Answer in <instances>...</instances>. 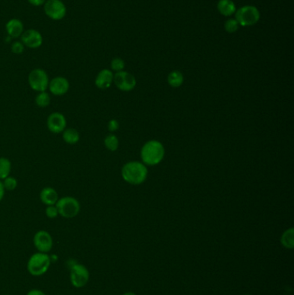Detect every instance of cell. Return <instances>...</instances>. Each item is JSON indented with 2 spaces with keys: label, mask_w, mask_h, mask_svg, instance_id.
<instances>
[{
  "label": "cell",
  "mask_w": 294,
  "mask_h": 295,
  "mask_svg": "<svg viewBox=\"0 0 294 295\" xmlns=\"http://www.w3.org/2000/svg\"><path fill=\"white\" fill-rule=\"evenodd\" d=\"M122 176L126 182L132 185H140L147 179V168L141 162H130L122 166Z\"/></svg>",
  "instance_id": "cell-1"
},
{
  "label": "cell",
  "mask_w": 294,
  "mask_h": 295,
  "mask_svg": "<svg viewBox=\"0 0 294 295\" xmlns=\"http://www.w3.org/2000/svg\"><path fill=\"white\" fill-rule=\"evenodd\" d=\"M165 148L160 142L152 140L148 142L142 148L141 156L144 164L148 165H156L163 160Z\"/></svg>",
  "instance_id": "cell-2"
},
{
  "label": "cell",
  "mask_w": 294,
  "mask_h": 295,
  "mask_svg": "<svg viewBox=\"0 0 294 295\" xmlns=\"http://www.w3.org/2000/svg\"><path fill=\"white\" fill-rule=\"evenodd\" d=\"M51 265L50 256L38 252L32 254L27 262L28 273L33 276H42L48 272Z\"/></svg>",
  "instance_id": "cell-3"
},
{
  "label": "cell",
  "mask_w": 294,
  "mask_h": 295,
  "mask_svg": "<svg viewBox=\"0 0 294 295\" xmlns=\"http://www.w3.org/2000/svg\"><path fill=\"white\" fill-rule=\"evenodd\" d=\"M56 206L60 216L65 218H74L80 212V204L77 198L72 196H65L59 198Z\"/></svg>",
  "instance_id": "cell-4"
},
{
  "label": "cell",
  "mask_w": 294,
  "mask_h": 295,
  "mask_svg": "<svg viewBox=\"0 0 294 295\" xmlns=\"http://www.w3.org/2000/svg\"><path fill=\"white\" fill-rule=\"evenodd\" d=\"M236 20L239 26L244 27L253 26L260 20V14L259 10L253 6H242L236 12Z\"/></svg>",
  "instance_id": "cell-5"
},
{
  "label": "cell",
  "mask_w": 294,
  "mask_h": 295,
  "mask_svg": "<svg viewBox=\"0 0 294 295\" xmlns=\"http://www.w3.org/2000/svg\"><path fill=\"white\" fill-rule=\"evenodd\" d=\"M70 270V282L76 288H84L90 279V272L83 264L74 262L69 268Z\"/></svg>",
  "instance_id": "cell-6"
},
{
  "label": "cell",
  "mask_w": 294,
  "mask_h": 295,
  "mask_svg": "<svg viewBox=\"0 0 294 295\" xmlns=\"http://www.w3.org/2000/svg\"><path fill=\"white\" fill-rule=\"evenodd\" d=\"M28 85L32 90L41 92L48 88L50 78L46 71L42 68H36L30 72L28 77Z\"/></svg>",
  "instance_id": "cell-7"
},
{
  "label": "cell",
  "mask_w": 294,
  "mask_h": 295,
  "mask_svg": "<svg viewBox=\"0 0 294 295\" xmlns=\"http://www.w3.org/2000/svg\"><path fill=\"white\" fill-rule=\"evenodd\" d=\"M44 12L53 20H60L66 16V8L60 0H47L44 4Z\"/></svg>",
  "instance_id": "cell-8"
},
{
  "label": "cell",
  "mask_w": 294,
  "mask_h": 295,
  "mask_svg": "<svg viewBox=\"0 0 294 295\" xmlns=\"http://www.w3.org/2000/svg\"><path fill=\"white\" fill-rule=\"evenodd\" d=\"M33 244L38 252L48 254L53 248V238L46 230H39L34 234Z\"/></svg>",
  "instance_id": "cell-9"
},
{
  "label": "cell",
  "mask_w": 294,
  "mask_h": 295,
  "mask_svg": "<svg viewBox=\"0 0 294 295\" xmlns=\"http://www.w3.org/2000/svg\"><path fill=\"white\" fill-rule=\"evenodd\" d=\"M113 82L116 88L124 92L132 91L136 85V80L134 76L126 71L116 72L113 77Z\"/></svg>",
  "instance_id": "cell-10"
},
{
  "label": "cell",
  "mask_w": 294,
  "mask_h": 295,
  "mask_svg": "<svg viewBox=\"0 0 294 295\" xmlns=\"http://www.w3.org/2000/svg\"><path fill=\"white\" fill-rule=\"evenodd\" d=\"M47 127L54 134H60L64 132L66 127V120L62 113L53 112L48 116Z\"/></svg>",
  "instance_id": "cell-11"
},
{
  "label": "cell",
  "mask_w": 294,
  "mask_h": 295,
  "mask_svg": "<svg viewBox=\"0 0 294 295\" xmlns=\"http://www.w3.org/2000/svg\"><path fill=\"white\" fill-rule=\"evenodd\" d=\"M21 42L26 47L30 48H38L41 47L44 38L40 32L36 30H28L21 36Z\"/></svg>",
  "instance_id": "cell-12"
},
{
  "label": "cell",
  "mask_w": 294,
  "mask_h": 295,
  "mask_svg": "<svg viewBox=\"0 0 294 295\" xmlns=\"http://www.w3.org/2000/svg\"><path fill=\"white\" fill-rule=\"evenodd\" d=\"M69 88H70V83L68 80L62 76L54 77L51 80L48 84L50 92L56 96H62L66 94L69 91Z\"/></svg>",
  "instance_id": "cell-13"
},
{
  "label": "cell",
  "mask_w": 294,
  "mask_h": 295,
  "mask_svg": "<svg viewBox=\"0 0 294 295\" xmlns=\"http://www.w3.org/2000/svg\"><path fill=\"white\" fill-rule=\"evenodd\" d=\"M113 77L114 74L110 70H101L95 78V86L100 89H107L112 84Z\"/></svg>",
  "instance_id": "cell-14"
},
{
  "label": "cell",
  "mask_w": 294,
  "mask_h": 295,
  "mask_svg": "<svg viewBox=\"0 0 294 295\" xmlns=\"http://www.w3.org/2000/svg\"><path fill=\"white\" fill-rule=\"evenodd\" d=\"M6 30L9 36L18 38L24 33V24L19 19H10L6 26Z\"/></svg>",
  "instance_id": "cell-15"
},
{
  "label": "cell",
  "mask_w": 294,
  "mask_h": 295,
  "mask_svg": "<svg viewBox=\"0 0 294 295\" xmlns=\"http://www.w3.org/2000/svg\"><path fill=\"white\" fill-rule=\"evenodd\" d=\"M40 200L46 206H54L57 203L59 200L58 192L56 189L53 188H44L40 192Z\"/></svg>",
  "instance_id": "cell-16"
},
{
  "label": "cell",
  "mask_w": 294,
  "mask_h": 295,
  "mask_svg": "<svg viewBox=\"0 0 294 295\" xmlns=\"http://www.w3.org/2000/svg\"><path fill=\"white\" fill-rule=\"evenodd\" d=\"M218 10L221 15L230 16L236 12L235 3L232 0H219Z\"/></svg>",
  "instance_id": "cell-17"
},
{
  "label": "cell",
  "mask_w": 294,
  "mask_h": 295,
  "mask_svg": "<svg viewBox=\"0 0 294 295\" xmlns=\"http://www.w3.org/2000/svg\"><path fill=\"white\" fill-rule=\"evenodd\" d=\"M62 133L63 140L68 144H76L80 141V136L78 130L74 129V128L65 129Z\"/></svg>",
  "instance_id": "cell-18"
},
{
  "label": "cell",
  "mask_w": 294,
  "mask_h": 295,
  "mask_svg": "<svg viewBox=\"0 0 294 295\" xmlns=\"http://www.w3.org/2000/svg\"><path fill=\"white\" fill-rule=\"evenodd\" d=\"M12 171V162L8 158L0 157V180L10 176Z\"/></svg>",
  "instance_id": "cell-19"
},
{
  "label": "cell",
  "mask_w": 294,
  "mask_h": 295,
  "mask_svg": "<svg viewBox=\"0 0 294 295\" xmlns=\"http://www.w3.org/2000/svg\"><path fill=\"white\" fill-rule=\"evenodd\" d=\"M184 77L180 71H172L168 77V82L172 88H180L183 84Z\"/></svg>",
  "instance_id": "cell-20"
},
{
  "label": "cell",
  "mask_w": 294,
  "mask_h": 295,
  "mask_svg": "<svg viewBox=\"0 0 294 295\" xmlns=\"http://www.w3.org/2000/svg\"><path fill=\"white\" fill-rule=\"evenodd\" d=\"M50 95L47 92H38V94L34 98V102L38 107L41 108H46L48 106V104H50Z\"/></svg>",
  "instance_id": "cell-21"
},
{
  "label": "cell",
  "mask_w": 294,
  "mask_h": 295,
  "mask_svg": "<svg viewBox=\"0 0 294 295\" xmlns=\"http://www.w3.org/2000/svg\"><path fill=\"white\" fill-rule=\"evenodd\" d=\"M282 244L286 248H294V230L292 228L286 230L282 235Z\"/></svg>",
  "instance_id": "cell-22"
},
{
  "label": "cell",
  "mask_w": 294,
  "mask_h": 295,
  "mask_svg": "<svg viewBox=\"0 0 294 295\" xmlns=\"http://www.w3.org/2000/svg\"><path fill=\"white\" fill-rule=\"evenodd\" d=\"M118 138L113 134H110L104 138V146L110 151H116L118 148Z\"/></svg>",
  "instance_id": "cell-23"
},
{
  "label": "cell",
  "mask_w": 294,
  "mask_h": 295,
  "mask_svg": "<svg viewBox=\"0 0 294 295\" xmlns=\"http://www.w3.org/2000/svg\"><path fill=\"white\" fill-rule=\"evenodd\" d=\"M4 188L6 189V191H13L18 186V180L16 178H14L12 176H8L7 178L3 180Z\"/></svg>",
  "instance_id": "cell-24"
},
{
  "label": "cell",
  "mask_w": 294,
  "mask_h": 295,
  "mask_svg": "<svg viewBox=\"0 0 294 295\" xmlns=\"http://www.w3.org/2000/svg\"><path fill=\"white\" fill-rule=\"evenodd\" d=\"M238 28H239V24L236 19H228L224 24V30L230 34L238 32Z\"/></svg>",
  "instance_id": "cell-25"
},
{
  "label": "cell",
  "mask_w": 294,
  "mask_h": 295,
  "mask_svg": "<svg viewBox=\"0 0 294 295\" xmlns=\"http://www.w3.org/2000/svg\"><path fill=\"white\" fill-rule=\"evenodd\" d=\"M110 66L113 71H116V72H121L124 68V62L121 58H114L112 60Z\"/></svg>",
  "instance_id": "cell-26"
},
{
  "label": "cell",
  "mask_w": 294,
  "mask_h": 295,
  "mask_svg": "<svg viewBox=\"0 0 294 295\" xmlns=\"http://www.w3.org/2000/svg\"><path fill=\"white\" fill-rule=\"evenodd\" d=\"M45 214H46V216L48 218H51V220L56 218L59 216V212H58V210H57L56 204H54V206H48L46 210H45Z\"/></svg>",
  "instance_id": "cell-27"
},
{
  "label": "cell",
  "mask_w": 294,
  "mask_h": 295,
  "mask_svg": "<svg viewBox=\"0 0 294 295\" xmlns=\"http://www.w3.org/2000/svg\"><path fill=\"white\" fill-rule=\"evenodd\" d=\"M12 51L16 54H20L24 51V45L22 44V42H14L12 45Z\"/></svg>",
  "instance_id": "cell-28"
},
{
  "label": "cell",
  "mask_w": 294,
  "mask_h": 295,
  "mask_svg": "<svg viewBox=\"0 0 294 295\" xmlns=\"http://www.w3.org/2000/svg\"><path fill=\"white\" fill-rule=\"evenodd\" d=\"M107 127H108V130L110 132H116L119 128L118 122L116 120H110Z\"/></svg>",
  "instance_id": "cell-29"
},
{
  "label": "cell",
  "mask_w": 294,
  "mask_h": 295,
  "mask_svg": "<svg viewBox=\"0 0 294 295\" xmlns=\"http://www.w3.org/2000/svg\"><path fill=\"white\" fill-rule=\"evenodd\" d=\"M27 295H47L45 292H42L40 289H32L28 291Z\"/></svg>",
  "instance_id": "cell-30"
},
{
  "label": "cell",
  "mask_w": 294,
  "mask_h": 295,
  "mask_svg": "<svg viewBox=\"0 0 294 295\" xmlns=\"http://www.w3.org/2000/svg\"><path fill=\"white\" fill-rule=\"evenodd\" d=\"M28 3L32 4V6H40L45 4L46 0H28Z\"/></svg>",
  "instance_id": "cell-31"
},
{
  "label": "cell",
  "mask_w": 294,
  "mask_h": 295,
  "mask_svg": "<svg viewBox=\"0 0 294 295\" xmlns=\"http://www.w3.org/2000/svg\"><path fill=\"white\" fill-rule=\"evenodd\" d=\"M6 194V189L4 188L3 182L0 180V201H2Z\"/></svg>",
  "instance_id": "cell-32"
},
{
  "label": "cell",
  "mask_w": 294,
  "mask_h": 295,
  "mask_svg": "<svg viewBox=\"0 0 294 295\" xmlns=\"http://www.w3.org/2000/svg\"><path fill=\"white\" fill-rule=\"evenodd\" d=\"M122 295H136L134 294H133V292H126V294H122Z\"/></svg>",
  "instance_id": "cell-33"
},
{
  "label": "cell",
  "mask_w": 294,
  "mask_h": 295,
  "mask_svg": "<svg viewBox=\"0 0 294 295\" xmlns=\"http://www.w3.org/2000/svg\"><path fill=\"white\" fill-rule=\"evenodd\" d=\"M4 295H8V294H4Z\"/></svg>",
  "instance_id": "cell-34"
}]
</instances>
